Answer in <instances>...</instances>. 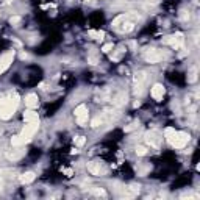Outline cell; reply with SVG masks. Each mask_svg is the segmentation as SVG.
Segmentation results:
<instances>
[{
	"label": "cell",
	"instance_id": "16",
	"mask_svg": "<svg viewBox=\"0 0 200 200\" xmlns=\"http://www.w3.org/2000/svg\"><path fill=\"white\" fill-rule=\"evenodd\" d=\"M88 63H89V64H92V66L98 64V55H97L95 50H91V52L88 53Z\"/></svg>",
	"mask_w": 200,
	"mask_h": 200
},
{
	"label": "cell",
	"instance_id": "30",
	"mask_svg": "<svg viewBox=\"0 0 200 200\" xmlns=\"http://www.w3.org/2000/svg\"><path fill=\"white\" fill-rule=\"evenodd\" d=\"M180 17H181L183 20H186V19H189V14H186V11H181V14H180Z\"/></svg>",
	"mask_w": 200,
	"mask_h": 200
},
{
	"label": "cell",
	"instance_id": "1",
	"mask_svg": "<svg viewBox=\"0 0 200 200\" xmlns=\"http://www.w3.org/2000/svg\"><path fill=\"white\" fill-rule=\"evenodd\" d=\"M19 106V95L11 92L6 97H0V119L10 120Z\"/></svg>",
	"mask_w": 200,
	"mask_h": 200
},
{
	"label": "cell",
	"instance_id": "29",
	"mask_svg": "<svg viewBox=\"0 0 200 200\" xmlns=\"http://www.w3.org/2000/svg\"><path fill=\"white\" fill-rule=\"evenodd\" d=\"M63 172L67 175V177H72V173H73V170H72V169H63Z\"/></svg>",
	"mask_w": 200,
	"mask_h": 200
},
{
	"label": "cell",
	"instance_id": "6",
	"mask_svg": "<svg viewBox=\"0 0 200 200\" xmlns=\"http://www.w3.org/2000/svg\"><path fill=\"white\" fill-rule=\"evenodd\" d=\"M144 138H145V142H147V145H150V147H153V148H158L160 145H161V136H160V133L158 131H155V130H152V131H147L145 135H144Z\"/></svg>",
	"mask_w": 200,
	"mask_h": 200
},
{
	"label": "cell",
	"instance_id": "33",
	"mask_svg": "<svg viewBox=\"0 0 200 200\" xmlns=\"http://www.w3.org/2000/svg\"><path fill=\"white\" fill-rule=\"evenodd\" d=\"M5 70H3V67H2V64H0V73H3Z\"/></svg>",
	"mask_w": 200,
	"mask_h": 200
},
{
	"label": "cell",
	"instance_id": "25",
	"mask_svg": "<svg viewBox=\"0 0 200 200\" xmlns=\"http://www.w3.org/2000/svg\"><path fill=\"white\" fill-rule=\"evenodd\" d=\"M135 152H136V155L144 156V155H147V147H144V145H136Z\"/></svg>",
	"mask_w": 200,
	"mask_h": 200
},
{
	"label": "cell",
	"instance_id": "28",
	"mask_svg": "<svg viewBox=\"0 0 200 200\" xmlns=\"http://www.w3.org/2000/svg\"><path fill=\"white\" fill-rule=\"evenodd\" d=\"M20 20H22L20 16H11V17H10V23H11V25H17Z\"/></svg>",
	"mask_w": 200,
	"mask_h": 200
},
{
	"label": "cell",
	"instance_id": "26",
	"mask_svg": "<svg viewBox=\"0 0 200 200\" xmlns=\"http://www.w3.org/2000/svg\"><path fill=\"white\" fill-rule=\"evenodd\" d=\"M86 144V138L85 136H77V138H75V145H77V147H83Z\"/></svg>",
	"mask_w": 200,
	"mask_h": 200
},
{
	"label": "cell",
	"instance_id": "3",
	"mask_svg": "<svg viewBox=\"0 0 200 200\" xmlns=\"http://www.w3.org/2000/svg\"><path fill=\"white\" fill-rule=\"evenodd\" d=\"M163 44L166 45H170L172 48L178 50V48H183V44H185V38L181 33H175V35H170V36H166L163 39Z\"/></svg>",
	"mask_w": 200,
	"mask_h": 200
},
{
	"label": "cell",
	"instance_id": "17",
	"mask_svg": "<svg viewBox=\"0 0 200 200\" xmlns=\"http://www.w3.org/2000/svg\"><path fill=\"white\" fill-rule=\"evenodd\" d=\"M123 103H127V94H119L116 98H114V106H122Z\"/></svg>",
	"mask_w": 200,
	"mask_h": 200
},
{
	"label": "cell",
	"instance_id": "21",
	"mask_svg": "<svg viewBox=\"0 0 200 200\" xmlns=\"http://www.w3.org/2000/svg\"><path fill=\"white\" fill-rule=\"evenodd\" d=\"M11 144H13L14 147H20V145L25 144V141L20 138V135H17V136H13V138H11Z\"/></svg>",
	"mask_w": 200,
	"mask_h": 200
},
{
	"label": "cell",
	"instance_id": "27",
	"mask_svg": "<svg viewBox=\"0 0 200 200\" xmlns=\"http://www.w3.org/2000/svg\"><path fill=\"white\" fill-rule=\"evenodd\" d=\"M113 48H114V45H113V42H110V44H105V45L102 47V52H103V53H110Z\"/></svg>",
	"mask_w": 200,
	"mask_h": 200
},
{
	"label": "cell",
	"instance_id": "14",
	"mask_svg": "<svg viewBox=\"0 0 200 200\" xmlns=\"http://www.w3.org/2000/svg\"><path fill=\"white\" fill-rule=\"evenodd\" d=\"M23 120L25 122H36V120H39V116L33 110H28V111L23 113Z\"/></svg>",
	"mask_w": 200,
	"mask_h": 200
},
{
	"label": "cell",
	"instance_id": "12",
	"mask_svg": "<svg viewBox=\"0 0 200 200\" xmlns=\"http://www.w3.org/2000/svg\"><path fill=\"white\" fill-rule=\"evenodd\" d=\"M38 105H39V98H38V95L36 94H28L27 97H25V106H27L28 110H35V108H38Z\"/></svg>",
	"mask_w": 200,
	"mask_h": 200
},
{
	"label": "cell",
	"instance_id": "8",
	"mask_svg": "<svg viewBox=\"0 0 200 200\" xmlns=\"http://www.w3.org/2000/svg\"><path fill=\"white\" fill-rule=\"evenodd\" d=\"M145 78H147V75L145 72L139 70L135 73V77H133V83H135V92L136 94H141L142 89H144V83H145Z\"/></svg>",
	"mask_w": 200,
	"mask_h": 200
},
{
	"label": "cell",
	"instance_id": "24",
	"mask_svg": "<svg viewBox=\"0 0 200 200\" xmlns=\"http://www.w3.org/2000/svg\"><path fill=\"white\" fill-rule=\"evenodd\" d=\"M102 123H103V119L100 117V116H97V117H94V119H92V122H91V127H92V128H97V127H100Z\"/></svg>",
	"mask_w": 200,
	"mask_h": 200
},
{
	"label": "cell",
	"instance_id": "22",
	"mask_svg": "<svg viewBox=\"0 0 200 200\" xmlns=\"http://www.w3.org/2000/svg\"><path fill=\"white\" fill-rule=\"evenodd\" d=\"M91 192L94 194V195H97V197H106L108 194H106V191L105 189H102V188H92L91 189Z\"/></svg>",
	"mask_w": 200,
	"mask_h": 200
},
{
	"label": "cell",
	"instance_id": "11",
	"mask_svg": "<svg viewBox=\"0 0 200 200\" xmlns=\"http://www.w3.org/2000/svg\"><path fill=\"white\" fill-rule=\"evenodd\" d=\"M150 94H152V97L155 100H158V102H160V100H163V97L166 94V89H164V86L161 83H155L153 88H152V91H150Z\"/></svg>",
	"mask_w": 200,
	"mask_h": 200
},
{
	"label": "cell",
	"instance_id": "31",
	"mask_svg": "<svg viewBox=\"0 0 200 200\" xmlns=\"http://www.w3.org/2000/svg\"><path fill=\"white\" fill-rule=\"evenodd\" d=\"M28 58H30V55H28V53H25V52H22V53H20V60H28Z\"/></svg>",
	"mask_w": 200,
	"mask_h": 200
},
{
	"label": "cell",
	"instance_id": "15",
	"mask_svg": "<svg viewBox=\"0 0 200 200\" xmlns=\"http://www.w3.org/2000/svg\"><path fill=\"white\" fill-rule=\"evenodd\" d=\"M23 155H25L23 150H13V152H8V153H6V158H8L10 161H17V160H20Z\"/></svg>",
	"mask_w": 200,
	"mask_h": 200
},
{
	"label": "cell",
	"instance_id": "9",
	"mask_svg": "<svg viewBox=\"0 0 200 200\" xmlns=\"http://www.w3.org/2000/svg\"><path fill=\"white\" fill-rule=\"evenodd\" d=\"M88 170H89V173L91 175H95V177H103V175L106 173V169L100 164V163H95V161H91V163H88Z\"/></svg>",
	"mask_w": 200,
	"mask_h": 200
},
{
	"label": "cell",
	"instance_id": "32",
	"mask_svg": "<svg viewBox=\"0 0 200 200\" xmlns=\"http://www.w3.org/2000/svg\"><path fill=\"white\" fill-rule=\"evenodd\" d=\"M130 47H131V48H135V47H136V42H135V41H131V42H130Z\"/></svg>",
	"mask_w": 200,
	"mask_h": 200
},
{
	"label": "cell",
	"instance_id": "2",
	"mask_svg": "<svg viewBox=\"0 0 200 200\" xmlns=\"http://www.w3.org/2000/svg\"><path fill=\"white\" fill-rule=\"evenodd\" d=\"M189 141H191L189 133H186V131H175V135L172 136V139L169 141V144L172 147H175V148H185Z\"/></svg>",
	"mask_w": 200,
	"mask_h": 200
},
{
	"label": "cell",
	"instance_id": "20",
	"mask_svg": "<svg viewBox=\"0 0 200 200\" xmlns=\"http://www.w3.org/2000/svg\"><path fill=\"white\" fill-rule=\"evenodd\" d=\"M88 35H89L92 39H98V41H102L103 36H105V31H102V30H100V31H94V30H91Z\"/></svg>",
	"mask_w": 200,
	"mask_h": 200
},
{
	"label": "cell",
	"instance_id": "19",
	"mask_svg": "<svg viewBox=\"0 0 200 200\" xmlns=\"http://www.w3.org/2000/svg\"><path fill=\"white\" fill-rule=\"evenodd\" d=\"M125 20H127V16H125V14H120V16H117V17L113 20L111 25H113L114 28H119V27H120V23H123Z\"/></svg>",
	"mask_w": 200,
	"mask_h": 200
},
{
	"label": "cell",
	"instance_id": "5",
	"mask_svg": "<svg viewBox=\"0 0 200 200\" xmlns=\"http://www.w3.org/2000/svg\"><path fill=\"white\" fill-rule=\"evenodd\" d=\"M75 117H77V123L81 125V127H85V125L88 123V119H89V111H88V106L86 105H78L77 108H75L73 111Z\"/></svg>",
	"mask_w": 200,
	"mask_h": 200
},
{
	"label": "cell",
	"instance_id": "18",
	"mask_svg": "<svg viewBox=\"0 0 200 200\" xmlns=\"http://www.w3.org/2000/svg\"><path fill=\"white\" fill-rule=\"evenodd\" d=\"M122 25H123V27L119 28L122 33H130V31H133V28H135V23H133V22H127V20H125Z\"/></svg>",
	"mask_w": 200,
	"mask_h": 200
},
{
	"label": "cell",
	"instance_id": "4",
	"mask_svg": "<svg viewBox=\"0 0 200 200\" xmlns=\"http://www.w3.org/2000/svg\"><path fill=\"white\" fill-rule=\"evenodd\" d=\"M38 128H39V120H36V122H27V125L23 127V130L20 133V138L25 142H28L35 136V133L38 131Z\"/></svg>",
	"mask_w": 200,
	"mask_h": 200
},
{
	"label": "cell",
	"instance_id": "13",
	"mask_svg": "<svg viewBox=\"0 0 200 200\" xmlns=\"http://www.w3.org/2000/svg\"><path fill=\"white\" fill-rule=\"evenodd\" d=\"M35 178H36V173L35 172H25V173L20 175V183L22 185H30V183L35 181Z\"/></svg>",
	"mask_w": 200,
	"mask_h": 200
},
{
	"label": "cell",
	"instance_id": "10",
	"mask_svg": "<svg viewBox=\"0 0 200 200\" xmlns=\"http://www.w3.org/2000/svg\"><path fill=\"white\" fill-rule=\"evenodd\" d=\"M14 56H16V52H14V50H8L6 53H3L2 56H0V64H2L3 70H6V69L11 66V63H13Z\"/></svg>",
	"mask_w": 200,
	"mask_h": 200
},
{
	"label": "cell",
	"instance_id": "7",
	"mask_svg": "<svg viewBox=\"0 0 200 200\" xmlns=\"http://www.w3.org/2000/svg\"><path fill=\"white\" fill-rule=\"evenodd\" d=\"M144 60L150 64H156L163 60V53L158 52L156 48H147L145 52H144Z\"/></svg>",
	"mask_w": 200,
	"mask_h": 200
},
{
	"label": "cell",
	"instance_id": "23",
	"mask_svg": "<svg viewBox=\"0 0 200 200\" xmlns=\"http://www.w3.org/2000/svg\"><path fill=\"white\" fill-rule=\"evenodd\" d=\"M175 135V130L172 128V127H167L166 130H164V138H166V141L169 142L170 139H172V136Z\"/></svg>",
	"mask_w": 200,
	"mask_h": 200
}]
</instances>
